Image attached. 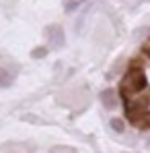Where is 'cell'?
Wrapping results in <instances>:
<instances>
[{
  "mask_svg": "<svg viewBox=\"0 0 150 153\" xmlns=\"http://www.w3.org/2000/svg\"><path fill=\"white\" fill-rule=\"evenodd\" d=\"M125 116L130 118L132 124L140 128L150 126V93L148 97L138 93L136 97L125 100Z\"/></svg>",
  "mask_w": 150,
  "mask_h": 153,
  "instance_id": "obj_1",
  "label": "cell"
},
{
  "mask_svg": "<svg viewBox=\"0 0 150 153\" xmlns=\"http://www.w3.org/2000/svg\"><path fill=\"white\" fill-rule=\"evenodd\" d=\"M146 89V76L142 73L140 66H130V71L121 79V95L125 100L136 97L138 93H142Z\"/></svg>",
  "mask_w": 150,
  "mask_h": 153,
  "instance_id": "obj_2",
  "label": "cell"
},
{
  "mask_svg": "<svg viewBox=\"0 0 150 153\" xmlns=\"http://www.w3.org/2000/svg\"><path fill=\"white\" fill-rule=\"evenodd\" d=\"M43 35H45L48 46H50L51 50H60V48H64V44H66V33H64L62 25H58V23L48 25L43 29Z\"/></svg>",
  "mask_w": 150,
  "mask_h": 153,
  "instance_id": "obj_3",
  "label": "cell"
},
{
  "mask_svg": "<svg viewBox=\"0 0 150 153\" xmlns=\"http://www.w3.org/2000/svg\"><path fill=\"white\" fill-rule=\"evenodd\" d=\"M99 100L103 103V108H107V110H113L115 108V103H117V95H115V91L113 89H103L99 93Z\"/></svg>",
  "mask_w": 150,
  "mask_h": 153,
  "instance_id": "obj_4",
  "label": "cell"
},
{
  "mask_svg": "<svg viewBox=\"0 0 150 153\" xmlns=\"http://www.w3.org/2000/svg\"><path fill=\"white\" fill-rule=\"evenodd\" d=\"M86 0H64V13L66 15H72L74 10H78Z\"/></svg>",
  "mask_w": 150,
  "mask_h": 153,
  "instance_id": "obj_5",
  "label": "cell"
},
{
  "mask_svg": "<svg viewBox=\"0 0 150 153\" xmlns=\"http://www.w3.org/2000/svg\"><path fill=\"white\" fill-rule=\"evenodd\" d=\"M12 75L10 73H6L4 68H0V89H6V87H10L12 85Z\"/></svg>",
  "mask_w": 150,
  "mask_h": 153,
  "instance_id": "obj_6",
  "label": "cell"
},
{
  "mask_svg": "<svg viewBox=\"0 0 150 153\" xmlns=\"http://www.w3.org/2000/svg\"><path fill=\"white\" fill-rule=\"evenodd\" d=\"M50 153H78V149L72 147V145H53L50 149Z\"/></svg>",
  "mask_w": 150,
  "mask_h": 153,
  "instance_id": "obj_7",
  "label": "cell"
},
{
  "mask_svg": "<svg viewBox=\"0 0 150 153\" xmlns=\"http://www.w3.org/2000/svg\"><path fill=\"white\" fill-rule=\"evenodd\" d=\"M48 46H37V48H33L31 50V58H35V60H41V58H45L48 56Z\"/></svg>",
  "mask_w": 150,
  "mask_h": 153,
  "instance_id": "obj_8",
  "label": "cell"
},
{
  "mask_svg": "<svg viewBox=\"0 0 150 153\" xmlns=\"http://www.w3.org/2000/svg\"><path fill=\"white\" fill-rule=\"evenodd\" d=\"M109 124H111V128H113L115 132H124V130H125V122L121 120V118H111Z\"/></svg>",
  "mask_w": 150,
  "mask_h": 153,
  "instance_id": "obj_9",
  "label": "cell"
},
{
  "mask_svg": "<svg viewBox=\"0 0 150 153\" xmlns=\"http://www.w3.org/2000/svg\"><path fill=\"white\" fill-rule=\"evenodd\" d=\"M23 120H25V122H35V124H41V120H37L33 114H25V116H23Z\"/></svg>",
  "mask_w": 150,
  "mask_h": 153,
  "instance_id": "obj_10",
  "label": "cell"
},
{
  "mask_svg": "<svg viewBox=\"0 0 150 153\" xmlns=\"http://www.w3.org/2000/svg\"><path fill=\"white\" fill-rule=\"evenodd\" d=\"M144 52H146V54L150 56V44H148V46H144Z\"/></svg>",
  "mask_w": 150,
  "mask_h": 153,
  "instance_id": "obj_11",
  "label": "cell"
},
{
  "mask_svg": "<svg viewBox=\"0 0 150 153\" xmlns=\"http://www.w3.org/2000/svg\"><path fill=\"white\" fill-rule=\"evenodd\" d=\"M146 147H148V149H150V137H148V139H146Z\"/></svg>",
  "mask_w": 150,
  "mask_h": 153,
  "instance_id": "obj_12",
  "label": "cell"
},
{
  "mask_svg": "<svg viewBox=\"0 0 150 153\" xmlns=\"http://www.w3.org/2000/svg\"><path fill=\"white\" fill-rule=\"evenodd\" d=\"M125 153H134V151H125Z\"/></svg>",
  "mask_w": 150,
  "mask_h": 153,
  "instance_id": "obj_13",
  "label": "cell"
}]
</instances>
